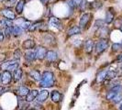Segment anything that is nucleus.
Wrapping results in <instances>:
<instances>
[{
  "instance_id": "a211bd4d",
  "label": "nucleus",
  "mask_w": 122,
  "mask_h": 110,
  "mask_svg": "<svg viewBox=\"0 0 122 110\" xmlns=\"http://www.w3.org/2000/svg\"><path fill=\"white\" fill-rule=\"evenodd\" d=\"M30 89L27 87V86H24V85H21V86H19L18 88V95L19 96H26L29 93H30Z\"/></svg>"
},
{
  "instance_id": "de8ad7c7",
  "label": "nucleus",
  "mask_w": 122,
  "mask_h": 110,
  "mask_svg": "<svg viewBox=\"0 0 122 110\" xmlns=\"http://www.w3.org/2000/svg\"><path fill=\"white\" fill-rule=\"evenodd\" d=\"M121 71H122V67H121Z\"/></svg>"
},
{
  "instance_id": "79ce46f5",
  "label": "nucleus",
  "mask_w": 122,
  "mask_h": 110,
  "mask_svg": "<svg viewBox=\"0 0 122 110\" xmlns=\"http://www.w3.org/2000/svg\"><path fill=\"white\" fill-rule=\"evenodd\" d=\"M29 110H36L35 108H30V109H29Z\"/></svg>"
},
{
  "instance_id": "f257e3e1",
  "label": "nucleus",
  "mask_w": 122,
  "mask_h": 110,
  "mask_svg": "<svg viewBox=\"0 0 122 110\" xmlns=\"http://www.w3.org/2000/svg\"><path fill=\"white\" fill-rule=\"evenodd\" d=\"M54 74L50 71H45L41 74V80L39 85L43 88H50V87H52L54 85Z\"/></svg>"
},
{
  "instance_id": "2eb2a0df",
  "label": "nucleus",
  "mask_w": 122,
  "mask_h": 110,
  "mask_svg": "<svg viewBox=\"0 0 122 110\" xmlns=\"http://www.w3.org/2000/svg\"><path fill=\"white\" fill-rule=\"evenodd\" d=\"M25 59L26 61H33L36 60V52L34 50H28L26 53H25Z\"/></svg>"
},
{
  "instance_id": "7c9ffc66",
  "label": "nucleus",
  "mask_w": 122,
  "mask_h": 110,
  "mask_svg": "<svg viewBox=\"0 0 122 110\" xmlns=\"http://www.w3.org/2000/svg\"><path fill=\"white\" fill-rule=\"evenodd\" d=\"M117 95L116 92L112 91V90H109V91L107 92V96H106V98H107V100H112L113 98L115 97V95Z\"/></svg>"
},
{
  "instance_id": "20e7f679",
  "label": "nucleus",
  "mask_w": 122,
  "mask_h": 110,
  "mask_svg": "<svg viewBox=\"0 0 122 110\" xmlns=\"http://www.w3.org/2000/svg\"><path fill=\"white\" fill-rule=\"evenodd\" d=\"M12 73H10V72H7V71H4L2 74H1V83L4 85H8L10 83H11V81H12Z\"/></svg>"
},
{
  "instance_id": "473e14b6",
  "label": "nucleus",
  "mask_w": 122,
  "mask_h": 110,
  "mask_svg": "<svg viewBox=\"0 0 122 110\" xmlns=\"http://www.w3.org/2000/svg\"><path fill=\"white\" fill-rule=\"evenodd\" d=\"M120 49H122L121 44H118V43H114V44L112 45V50H113V51H117V50H119Z\"/></svg>"
},
{
  "instance_id": "393cba45",
  "label": "nucleus",
  "mask_w": 122,
  "mask_h": 110,
  "mask_svg": "<svg viewBox=\"0 0 122 110\" xmlns=\"http://www.w3.org/2000/svg\"><path fill=\"white\" fill-rule=\"evenodd\" d=\"M114 20V13L112 11H107L106 14V19H105V22L107 24H110L112 23V21Z\"/></svg>"
},
{
  "instance_id": "cd10ccee",
  "label": "nucleus",
  "mask_w": 122,
  "mask_h": 110,
  "mask_svg": "<svg viewBox=\"0 0 122 110\" xmlns=\"http://www.w3.org/2000/svg\"><path fill=\"white\" fill-rule=\"evenodd\" d=\"M42 21H37V22H35L34 24H32L30 26V28L29 29V30H30V31H34V30H36L38 28H41V25H42Z\"/></svg>"
},
{
  "instance_id": "a19ab883",
  "label": "nucleus",
  "mask_w": 122,
  "mask_h": 110,
  "mask_svg": "<svg viewBox=\"0 0 122 110\" xmlns=\"http://www.w3.org/2000/svg\"><path fill=\"white\" fill-rule=\"evenodd\" d=\"M118 109L119 110H122V103L119 104V106H118Z\"/></svg>"
},
{
  "instance_id": "f8f14e48",
  "label": "nucleus",
  "mask_w": 122,
  "mask_h": 110,
  "mask_svg": "<svg viewBox=\"0 0 122 110\" xmlns=\"http://www.w3.org/2000/svg\"><path fill=\"white\" fill-rule=\"evenodd\" d=\"M61 97H62V95H61L59 91H57V90H54V91H52L51 93V101L54 102V103H59V102H61Z\"/></svg>"
},
{
  "instance_id": "ddd939ff",
  "label": "nucleus",
  "mask_w": 122,
  "mask_h": 110,
  "mask_svg": "<svg viewBox=\"0 0 122 110\" xmlns=\"http://www.w3.org/2000/svg\"><path fill=\"white\" fill-rule=\"evenodd\" d=\"M46 59L50 62H54L58 60V54L53 50H48L46 54Z\"/></svg>"
},
{
  "instance_id": "37998d69",
  "label": "nucleus",
  "mask_w": 122,
  "mask_h": 110,
  "mask_svg": "<svg viewBox=\"0 0 122 110\" xmlns=\"http://www.w3.org/2000/svg\"><path fill=\"white\" fill-rule=\"evenodd\" d=\"M4 1H5V0H0V2H4Z\"/></svg>"
},
{
  "instance_id": "aec40b11",
  "label": "nucleus",
  "mask_w": 122,
  "mask_h": 110,
  "mask_svg": "<svg viewBox=\"0 0 122 110\" xmlns=\"http://www.w3.org/2000/svg\"><path fill=\"white\" fill-rule=\"evenodd\" d=\"M25 3H26L25 0H19L18 3H17V5H16V12L18 13V14H21V13L23 12Z\"/></svg>"
},
{
  "instance_id": "f03ea898",
  "label": "nucleus",
  "mask_w": 122,
  "mask_h": 110,
  "mask_svg": "<svg viewBox=\"0 0 122 110\" xmlns=\"http://www.w3.org/2000/svg\"><path fill=\"white\" fill-rule=\"evenodd\" d=\"M18 61H4L1 64V70L3 71H7V72H15L17 69L18 68Z\"/></svg>"
},
{
  "instance_id": "b1692460",
  "label": "nucleus",
  "mask_w": 122,
  "mask_h": 110,
  "mask_svg": "<svg viewBox=\"0 0 122 110\" xmlns=\"http://www.w3.org/2000/svg\"><path fill=\"white\" fill-rule=\"evenodd\" d=\"M11 32L14 36H20L23 33V30L18 26H13L11 28Z\"/></svg>"
},
{
  "instance_id": "6ab92c4d",
  "label": "nucleus",
  "mask_w": 122,
  "mask_h": 110,
  "mask_svg": "<svg viewBox=\"0 0 122 110\" xmlns=\"http://www.w3.org/2000/svg\"><path fill=\"white\" fill-rule=\"evenodd\" d=\"M22 75H23V71L21 68H18L15 72H14V75H13V78L15 82H18L19 80L22 78Z\"/></svg>"
},
{
  "instance_id": "4be33fe9",
  "label": "nucleus",
  "mask_w": 122,
  "mask_h": 110,
  "mask_svg": "<svg viewBox=\"0 0 122 110\" xmlns=\"http://www.w3.org/2000/svg\"><path fill=\"white\" fill-rule=\"evenodd\" d=\"M35 47V42L32 40H27L23 42V48L26 50H32Z\"/></svg>"
},
{
  "instance_id": "2f4dec72",
  "label": "nucleus",
  "mask_w": 122,
  "mask_h": 110,
  "mask_svg": "<svg viewBox=\"0 0 122 110\" xmlns=\"http://www.w3.org/2000/svg\"><path fill=\"white\" fill-rule=\"evenodd\" d=\"M14 58H15L16 61H18L21 58V50L19 49H17L14 51Z\"/></svg>"
},
{
  "instance_id": "58836bf2",
  "label": "nucleus",
  "mask_w": 122,
  "mask_h": 110,
  "mask_svg": "<svg viewBox=\"0 0 122 110\" xmlns=\"http://www.w3.org/2000/svg\"><path fill=\"white\" fill-rule=\"evenodd\" d=\"M17 2V0H8V3L10 4V5H13V4H15Z\"/></svg>"
},
{
  "instance_id": "f704fd0d",
  "label": "nucleus",
  "mask_w": 122,
  "mask_h": 110,
  "mask_svg": "<svg viewBox=\"0 0 122 110\" xmlns=\"http://www.w3.org/2000/svg\"><path fill=\"white\" fill-rule=\"evenodd\" d=\"M72 1H73V3L74 4L75 6H80V5H81V3H82L83 0H72Z\"/></svg>"
},
{
  "instance_id": "a878e982",
  "label": "nucleus",
  "mask_w": 122,
  "mask_h": 110,
  "mask_svg": "<svg viewBox=\"0 0 122 110\" xmlns=\"http://www.w3.org/2000/svg\"><path fill=\"white\" fill-rule=\"evenodd\" d=\"M29 108V103L26 100L18 101V110H27Z\"/></svg>"
},
{
  "instance_id": "c9c22d12",
  "label": "nucleus",
  "mask_w": 122,
  "mask_h": 110,
  "mask_svg": "<svg viewBox=\"0 0 122 110\" xmlns=\"http://www.w3.org/2000/svg\"><path fill=\"white\" fill-rule=\"evenodd\" d=\"M3 40H4V33L0 30V42H2Z\"/></svg>"
},
{
  "instance_id": "0eeeda50",
  "label": "nucleus",
  "mask_w": 122,
  "mask_h": 110,
  "mask_svg": "<svg viewBox=\"0 0 122 110\" xmlns=\"http://www.w3.org/2000/svg\"><path fill=\"white\" fill-rule=\"evenodd\" d=\"M1 13L2 15L6 18V19H9V20H15L16 19V14L13 12L11 8H4L1 10Z\"/></svg>"
},
{
  "instance_id": "7ed1b4c3",
  "label": "nucleus",
  "mask_w": 122,
  "mask_h": 110,
  "mask_svg": "<svg viewBox=\"0 0 122 110\" xmlns=\"http://www.w3.org/2000/svg\"><path fill=\"white\" fill-rule=\"evenodd\" d=\"M108 47V40L106 39H100L96 44V51L98 54L103 53Z\"/></svg>"
},
{
  "instance_id": "ea45409f",
  "label": "nucleus",
  "mask_w": 122,
  "mask_h": 110,
  "mask_svg": "<svg viewBox=\"0 0 122 110\" xmlns=\"http://www.w3.org/2000/svg\"><path fill=\"white\" fill-rule=\"evenodd\" d=\"M48 1H49V0H41V2L42 3L43 5H46V4L48 3Z\"/></svg>"
},
{
  "instance_id": "423d86ee",
  "label": "nucleus",
  "mask_w": 122,
  "mask_h": 110,
  "mask_svg": "<svg viewBox=\"0 0 122 110\" xmlns=\"http://www.w3.org/2000/svg\"><path fill=\"white\" fill-rule=\"evenodd\" d=\"M15 20H16V26L21 28L22 30H29V29L30 28V26H31L30 21L26 20L25 18H18V19H15Z\"/></svg>"
},
{
  "instance_id": "c85d7f7f",
  "label": "nucleus",
  "mask_w": 122,
  "mask_h": 110,
  "mask_svg": "<svg viewBox=\"0 0 122 110\" xmlns=\"http://www.w3.org/2000/svg\"><path fill=\"white\" fill-rule=\"evenodd\" d=\"M114 104H118L122 101V93H118L115 95V97L111 100Z\"/></svg>"
},
{
  "instance_id": "6e6552de",
  "label": "nucleus",
  "mask_w": 122,
  "mask_h": 110,
  "mask_svg": "<svg viewBox=\"0 0 122 110\" xmlns=\"http://www.w3.org/2000/svg\"><path fill=\"white\" fill-rule=\"evenodd\" d=\"M49 91H47V90H41V92H39V94H38V95H37V98L36 100L39 102V103H44L48 97H49Z\"/></svg>"
},
{
  "instance_id": "4468645a",
  "label": "nucleus",
  "mask_w": 122,
  "mask_h": 110,
  "mask_svg": "<svg viewBox=\"0 0 122 110\" xmlns=\"http://www.w3.org/2000/svg\"><path fill=\"white\" fill-rule=\"evenodd\" d=\"M29 74H30V77H31L34 81H41V73H40V71H38V70L33 69L30 72Z\"/></svg>"
},
{
  "instance_id": "e433bc0d",
  "label": "nucleus",
  "mask_w": 122,
  "mask_h": 110,
  "mask_svg": "<svg viewBox=\"0 0 122 110\" xmlns=\"http://www.w3.org/2000/svg\"><path fill=\"white\" fill-rule=\"evenodd\" d=\"M117 61H118V62H122V54H119L118 56H117Z\"/></svg>"
},
{
  "instance_id": "c03bdc74",
  "label": "nucleus",
  "mask_w": 122,
  "mask_h": 110,
  "mask_svg": "<svg viewBox=\"0 0 122 110\" xmlns=\"http://www.w3.org/2000/svg\"><path fill=\"white\" fill-rule=\"evenodd\" d=\"M120 30L122 31V25H121V28H120Z\"/></svg>"
},
{
  "instance_id": "bb28decb",
  "label": "nucleus",
  "mask_w": 122,
  "mask_h": 110,
  "mask_svg": "<svg viewBox=\"0 0 122 110\" xmlns=\"http://www.w3.org/2000/svg\"><path fill=\"white\" fill-rule=\"evenodd\" d=\"M117 75L116 71H112V70H109L107 71V80H112V79H115Z\"/></svg>"
},
{
  "instance_id": "dca6fc26",
  "label": "nucleus",
  "mask_w": 122,
  "mask_h": 110,
  "mask_svg": "<svg viewBox=\"0 0 122 110\" xmlns=\"http://www.w3.org/2000/svg\"><path fill=\"white\" fill-rule=\"evenodd\" d=\"M94 41L92 40H87L86 42H85V50H86V52L90 54L92 51H93V49H94Z\"/></svg>"
},
{
  "instance_id": "39448f33",
  "label": "nucleus",
  "mask_w": 122,
  "mask_h": 110,
  "mask_svg": "<svg viewBox=\"0 0 122 110\" xmlns=\"http://www.w3.org/2000/svg\"><path fill=\"white\" fill-rule=\"evenodd\" d=\"M91 18H92V14H90V13H86V14H84V15L82 16L81 19H80V23H79L80 29H86V26L90 22Z\"/></svg>"
},
{
  "instance_id": "72a5a7b5",
  "label": "nucleus",
  "mask_w": 122,
  "mask_h": 110,
  "mask_svg": "<svg viewBox=\"0 0 122 110\" xmlns=\"http://www.w3.org/2000/svg\"><path fill=\"white\" fill-rule=\"evenodd\" d=\"M5 35H6L7 38L12 35V32H11V28H6L5 29Z\"/></svg>"
},
{
  "instance_id": "a18cd8bd",
  "label": "nucleus",
  "mask_w": 122,
  "mask_h": 110,
  "mask_svg": "<svg viewBox=\"0 0 122 110\" xmlns=\"http://www.w3.org/2000/svg\"><path fill=\"white\" fill-rule=\"evenodd\" d=\"M0 110H3V109H2V108H1V107H0Z\"/></svg>"
},
{
  "instance_id": "c756f323",
  "label": "nucleus",
  "mask_w": 122,
  "mask_h": 110,
  "mask_svg": "<svg viewBox=\"0 0 122 110\" xmlns=\"http://www.w3.org/2000/svg\"><path fill=\"white\" fill-rule=\"evenodd\" d=\"M104 23H105V20H100V19H98L96 21V23H95V30H100L101 28H103L104 27Z\"/></svg>"
},
{
  "instance_id": "4c0bfd02",
  "label": "nucleus",
  "mask_w": 122,
  "mask_h": 110,
  "mask_svg": "<svg viewBox=\"0 0 122 110\" xmlns=\"http://www.w3.org/2000/svg\"><path fill=\"white\" fill-rule=\"evenodd\" d=\"M5 91H6V89H5L4 87L0 86V95H2V94H3V93H4Z\"/></svg>"
},
{
  "instance_id": "9d476101",
  "label": "nucleus",
  "mask_w": 122,
  "mask_h": 110,
  "mask_svg": "<svg viewBox=\"0 0 122 110\" xmlns=\"http://www.w3.org/2000/svg\"><path fill=\"white\" fill-rule=\"evenodd\" d=\"M49 25L53 27V28H56L58 30H61V22L59 18H54V17H51V18H49Z\"/></svg>"
},
{
  "instance_id": "49530a36",
  "label": "nucleus",
  "mask_w": 122,
  "mask_h": 110,
  "mask_svg": "<svg viewBox=\"0 0 122 110\" xmlns=\"http://www.w3.org/2000/svg\"><path fill=\"white\" fill-rule=\"evenodd\" d=\"M0 79H1V74H0Z\"/></svg>"
},
{
  "instance_id": "1a4fd4ad",
  "label": "nucleus",
  "mask_w": 122,
  "mask_h": 110,
  "mask_svg": "<svg viewBox=\"0 0 122 110\" xmlns=\"http://www.w3.org/2000/svg\"><path fill=\"white\" fill-rule=\"evenodd\" d=\"M47 50L45 49L44 47H39L36 50V59L40 60V61H42L43 59L46 58V54H47Z\"/></svg>"
},
{
  "instance_id": "412c9836",
  "label": "nucleus",
  "mask_w": 122,
  "mask_h": 110,
  "mask_svg": "<svg viewBox=\"0 0 122 110\" xmlns=\"http://www.w3.org/2000/svg\"><path fill=\"white\" fill-rule=\"evenodd\" d=\"M81 32V29L79 28V26H74L73 28L69 29L67 31L68 36H73V35H76V34H79Z\"/></svg>"
},
{
  "instance_id": "9b49d317",
  "label": "nucleus",
  "mask_w": 122,
  "mask_h": 110,
  "mask_svg": "<svg viewBox=\"0 0 122 110\" xmlns=\"http://www.w3.org/2000/svg\"><path fill=\"white\" fill-rule=\"evenodd\" d=\"M38 94H39V91L36 90V89H34V90H31L30 91V93L26 95V98H25V100L28 102V103H30V102H33L35 99L37 98V95H38Z\"/></svg>"
},
{
  "instance_id": "5701e85b",
  "label": "nucleus",
  "mask_w": 122,
  "mask_h": 110,
  "mask_svg": "<svg viewBox=\"0 0 122 110\" xmlns=\"http://www.w3.org/2000/svg\"><path fill=\"white\" fill-rule=\"evenodd\" d=\"M0 26H2L3 28H12L13 27V22L12 20H9V19H2L0 20Z\"/></svg>"
},
{
  "instance_id": "09e8293b",
  "label": "nucleus",
  "mask_w": 122,
  "mask_h": 110,
  "mask_svg": "<svg viewBox=\"0 0 122 110\" xmlns=\"http://www.w3.org/2000/svg\"><path fill=\"white\" fill-rule=\"evenodd\" d=\"M121 47H122V44H121Z\"/></svg>"
},
{
  "instance_id": "f3484780",
  "label": "nucleus",
  "mask_w": 122,
  "mask_h": 110,
  "mask_svg": "<svg viewBox=\"0 0 122 110\" xmlns=\"http://www.w3.org/2000/svg\"><path fill=\"white\" fill-rule=\"evenodd\" d=\"M107 70H104V71H101L100 73L97 74V82L98 84L100 83H103L107 80Z\"/></svg>"
}]
</instances>
